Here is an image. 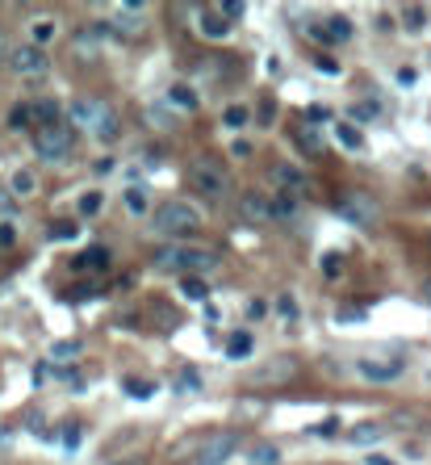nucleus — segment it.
I'll return each mask as SVG.
<instances>
[{"mask_svg":"<svg viewBox=\"0 0 431 465\" xmlns=\"http://www.w3.org/2000/svg\"><path fill=\"white\" fill-rule=\"evenodd\" d=\"M268 210H272V218H277V222H293V218L302 214V201H298L293 193H277V197L268 201Z\"/></svg>","mask_w":431,"mask_h":465,"instance_id":"dca6fc26","label":"nucleus"},{"mask_svg":"<svg viewBox=\"0 0 431 465\" xmlns=\"http://www.w3.org/2000/svg\"><path fill=\"white\" fill-rule=\"evenodd\" d=\"M80 441H84L80 424H63V449H67V453H75V449H80Z\"/></svg>","mask_w":431,"mask_h":465,"instance_id":"4c0bfd02","label":"nucleus"},{"mask_svg":"<svg viewBox=\"0 0 431 465\" xmlns=\"http://www.w3.org/2000/svg\"><path fill=\"white\" fill-rule=\"evenodd\" d=\"M0 59H4V34H0Z\"/></svg>","mask_w":431,"mask_h":465,"instance_id":"603ef678","label":"nucleus"},{"mask_svg":"<svg viewBox=\"0 0 431 465\" xmlns=\"http://www.w3.org/2000/svg\"><path fill=\"white\" fill-rule=\"evenodd\" d=\"M122 390H126L130 399H151V394H155V386L143 382V378H122Z\"/></svg>","mask_w":431,"mask_h":465,"instance_id":"7c9ffc66","label":"nucleus"},{"mask_svg":"<svg viewBox=\"0 0 431 465\" xmlns=\"http://www.w3.org/2000/svg\"><path fill=\"white\" fill-rule=\"evenodd\" d=\"M369 465H398V462H390V457H381V453H373V457H369Z\"/></svg>","mask_w":431,"mask_h":465,"instance_id":"8fccbe9b","label":"nucleus"},{"mask_svg":"<svg viewBox=\"0 0 431 465\" xmlns=\"http://www.w3.org/2000/svg\"><path fill=\"white\" fill-rule=\"evenodd\" d=\"M147 206H151V201H147V189H143V185H130V189H126V210H130V214H147Z\"/></svg>","mask_w":431,"mask_h":465,"instance_id":"bb28decb","label":"nucleus"},{"mask_svg":"<svg viewBox=\"0 0 431 465\" xmlns=\"http://www.w3.org/2000/svg\"><path fill=\"white\" fill-rule=\"evenodd\" d=\"M402 369H407V361H402V357H360V361H356V373H360L365 382H373V386L398 382V378H402Z\"/></svg>","mask_w":431,"mask_h":465,"instance_id":"423d86ee","label":"nucleus"},{"mask_svg":"<svg viewBox=\"0 0 431 465\" xmlns=\"http://www.w3.org/2000/svg\"><path fill=\"white\" fill-rule=\"evenodd\" d=\"M67 117H71V126H80V130H88V134H96V138H105V143L117 138V117H113V109H109L105 101L80 96V101H71Z\"/></svg>","mask_w":431,"mask_h":465,"instance_id":"f03ea898","label":"nucleus"},{"mask_svg":"<svg viewBox=\"0 0 431 465\" xmlns=\"http://www.w3.org/2000/svg\"><path fill=\"white\" fill-rule=\"evenodd\" d=\"M218 13H222L226 21H235V17H243V4H239V0H226V4H218Z\"/></svg>","mask_w":431,"mask_h":465,"instance_id":"79ce46f5","label":"nucleus"},{"mask_svg":"<svg viewBox=\"0 0 431 465\" xmlns=\"http://www.w3.org/2000/svg\"><path fill=\"white\" fill-rule=\"evenodd\" d=\"M8 67L17 71V76H25V80H38V76H46L50 71V59H46V50H38V46H17L13 55H8Z\"/></svg>","mask_w":431,"mask_h":465,"instance_id":"1a4fd4ad","label":"nucleus"},{"mask_svg":"<svg viewBox=\"0 0 431 465\" xmlns=\"http://www.w3.org/2000/svg\"><path fill=\"white\" fill-rule=\"evenodd\" d=\"M377 113V105H352V117L356 122H365V117H373Z\"/></svg>","mask_w":431,"mask_h":465,"instance_id":"49530a36","label":"nucleus"},{"mask_svg":"<svg viewBox=\"0 0 431 465\" xmlns=\"http://www.w3.org/2000/svg\"><path fill=\"white\" fill-rule=\"evenodd\" d=\"M323 29H327L331 42H348V38H352V21H348V17H331Z\"/></svg>","mask_w":431,"mask_h":465,"instance_id":"a878e982","label":"nucleus"},{"mask_svg":"<svg viewBox=\"0 0 431 465\" xmlns=\"http://www.w3.org/2000/svg\"><path fill=\"white\" fill-rule=\"evenodd\" d=\"M71 269H75V273H105V269H109V248H88V252H80V256L71 260Z\"/></svg>","mask_w":431,"mask_h":465,"instance_id":"2eb2a0df","label":"nucleus"},{"mask_svg":"<svg viewBox=\"0 0 431 465\" xmlns=\"http://www.w3.org/2000/svg\"><path fill=\"white\" fill-rule=\"evenodd\" d=\"M381 436H386V424H373V420H369V424H356V428L348 432V445H356V449H369V445H377Z\"/></svg>","mask_w":431,"mask_h":465,"instance_id":"f3484780","label":"nucleus"},{"mask_svg":"<svg viewBox=\"0 0 431 465\" xmlns=\"http://www.w3.org/2000/svg\"><path fill=\"white\" fill-rule=\"evenodd\" d=\"M293 369H298V365H293V361H285V357H281V361H277V365H268V369H260V373H256V378H260V382H277V378H289V373H293Z\"/></svg>","mask_w":431,"mask_h":465,"instance_id":"c756f323","label":"nucleus"},{"mask_svg":"<svg viewBox=\"0 0 431 465\" xmlns=\"http://www.w3.org/2000/svg\"><path fill=\"white\" fill-rule=\"evenodd\" d=\"M256 122H260V126H272V122H277V101H272V96H264V101H260Z\"/></svg>","mask_w":431,"mask_h":465,"instance_id":"72a5a7b5","label":"nucleus"},{"mask_svg":"<svg viewBox=\"0 0 431 465\" xmlns=\"http://www.w3.org/2000/svg\"><path fill=\"white\" fill-rule=\"evenodd\" d=\"M306 34H310V38H314V42H323V46H327V42H331V38H327V29H323V25H310V29H306Z\"/></svg>","mask_w":431,"mask_h":465,"instance_id":"de8ad7c7","label":"nucleus"},{"mask_svg":"<svg viewBox=\"0 0 431 465\" xmlns=\"http://www.w3.org/2000/svg\"><path fill=\"white\" fill-rule=\"evenodd\" d=\"M197 386H201V378H197L193 369H184V373L176 378V394H189V390H197Z\"/></svg>","mask_w":431,"mask_h":465,"instance_id":"ea45409f","label":"nucleus"},{"mask_svg":"<svg viewBox=\"0 0 431 465\" xmlns=\"http://www.w3.org/2000/svg\"><path fill=\"white\" fill-rule=\"evenodd\" d=\"M101 34H105V21H96L92 29H80L75 34V42H71V50H75V59H96V50H101Z\"/></svg>","mask_w":431,"mask_h":465,"instance_id":"4468645a","label":"nucleus"},{"mask_svg":"<svg viewBox=\"0 0 431 465\" xmlns=\"http://www.w3.org/2000/svg\"><path fill=\"white\" fill-rule=\"evenodd\" d=\"M8 193H13V197H34V193H38V176H34L29 168H17L13 180H8Z\"/></svg>","mask_w":431,"mask_h":465,"instance_id":"aec40b11","label":"nucleus"},{"mask_svg":"<svg viewBox=\"0 0 431 465\" xmlns=\"http://www.w3.org/2000/svg\"><path fill=\"white\" fill-rule=\"evenodd\" d=\"M247 117H251V113H247V109H243V105H231V109H226V113H222V122H226V126H231V130H239V126H247Z\"/></svg>","mask_w":431,"mask_h":465,"instance_id":"f704fd0d","label":"nucleus"},{"mask_svg":"<svg viewBox=\"0 0 431 465\" xmlns=\"http://www.w3.org/2000/svg\"><path fill=\"white\" fill-rule=\"evenodd\" d=\"M402 21H407V29H423L428 25V8L423 4H402Z\"/></svg>","mask_w":431,"mask_h":465,"instance_id":"c85d7f7f","label":"nucleus"},{"mask_svg":"<svg viewBox=\"0 0 431 465\" xmlns=\"http://www.w3.org/2000/svg\"><path fill=\"white\" fill-rule=\"evenodd\" d=\"M80 214H84V218H92V214H101V193H96V189H88V193L80 197Z\"/></svg>","mask_w":431,"mask_h":465,"instance_id":"c9c22d12","label":"nucleus"},{"mask_svg":"<svg viewBox=\"0 0 431 465\" xmlns=\"http://www.w3.org/2000/svg\"><path fill=\"white\" fill-rule=\"evenodd\" d=\"M239 214H243V222H251V227L272 222V210H268V197H264V193H243V197H239Z\"/></svg>","mask_w":431,"mask_h":465,"instance_id":"ddd939ff","label":"nucleus"},{"mask_svg":"<svg viewBox=\"0 0 431 465\" xmlns=\"http://www.w3.org/2000/svg\"><path fill=\"white\" fill-rule=\"evenodd\" d=\"M184 180H189L201 197H210V201H222V197H226V189H231V176H226L222 159H214V155H197V159L189 164Z\"/></svg>","mask_w":431,"mask_h":465,"instance_id":"7ed1b4c3","label":"nucleus"},{"mask_svg":"<svg viewBox=\"0 0 431 465\" xmlns=\"http://www.w3.org/2000/svg\"><path fill=\"white\" fill-rule=\"evenodd\" d=\"M71 147H75V130H71L67 122H54V126H38V130H34V151H38V159H46V164H63V159L71 155Z\"/></svg>","mask_w":431,"mask_h":465,"instance_id":"39448f33","label":"nucleus"},{"mask_svg":"<svg viewBox=\"0 0 431 465\" xmlns=\"http://www.w3.org/2000/svg\"><path fill=\"white\" fill-rule=\"evenodd\" d=\"M34 122H38V126L63 122V117H59V105H54V101H34Z\"/></svg>","mask_w":431,"mask_h":465,"instance_id":"b1692460","label":"nucleus"},{"mask_svg":"<svg viewBox=\"0 0 431 465\" xmlns=\"http://www.w3.org/2000/svg\"><path fill=\"white\" fill-rule=\"evenodd\" d=\"M419 294H423V302H431V281H423V289H419Z\"/></svg>","mask_w":431,"mask_h":465,"instance_id":"3c124183","label":"nucleus"},{"mask_svg":"<svg viewBox=\"0 0 431 465\" xmlns=\"http://www.w3.org/2000/svg\"><path fill=\"white\" fill-rule=\"evenodd\" d=\"M247 465H281V449L277 445H251Z\"/></svg>","mask_w":431,"mask_h":465,"instance_id":"5701e85b","label":"nucleus"},{"mask_svg":"<svg viewBox=\"0 0 431 465\" xmlns=\"http://www.w3.org/2000/svg\"><path fill=\"white\" fill-rule=\"evenodd\" d=\"M335 134H339V143H344L348 151H360V147H365V138H360V130H352L348 122H339V126H335Z\"/></svg>","mask_w":431,"mask_h":465,"instance_id":"2f4dec72","label":"nucleus"},{"mask_svg":"<svg viewBox=\"0 0 431 465\" xmlns=\"http://www.w3.org/2000/svg\"><path fill=\"white\" fill-rule=\"evenodd\" d=\"M218 264V252L214 248H189V243H176V248H159L155 252V269L159 273H184V277H197L205 269Z\"/></svg>","mask_w":431,"mask_h":465,"instance_id":"f257e3e1","label":"nucleus"},{"mask_svg":"<svg viewBox=\"0 0 431 465\" xmlns=\"http://www.w3.org/2000/svg\"><path fill=\"white\" fill-rule=\"evenodd\" d=\"M335 210H339L348 222H356V227H377V214H381L369 193H344V197L335 201Z\"/></svg>","mask_w":431,"mask_h":465,"instance_id":"0eeeda50","label":"nucleus"},{"mask_svg":"<svg viewBox=\"0 0 431 465\" xmlns=\"http://www.w3.org/2000/svg\"><path fill=\"white\" fill-rule=\"evenodd\" d=\"M226 352H231L235 361H243V357L251 352V336H247V331H235V336H231V344H226Z\"/></svg>","mask_w":431,"mask_h":465,"instance_id":"473e14b6","label":"nucleus"},{"mask_svg":"<svg viewBox=\"0 0 431 465\" xmlns=\"http://www.w3.org/2000/svg\"><path fill=\"white\" fill-rule=\"evenodd\" d=\"M180 294H184L189 302H205V298H210V289H205L201 277H184V281H180Z\"/></svg>","mask_w":431,"mask_h":465,"instance_id":"cd10ccee","label":"nucleus"},{"mask_svg":"<svg viewBox=\"0 0 431 465\" xmlns=\"http://www.w3.org/2000/svg\"><path fill=\"white\" fill-rule=\"evenodd\" d=\"M272 180L281 185V193H310V176L298 168V164H272Z\"/></svg>","mask_w":431,"mask_h":465,"instance_id":"f8f14e48","label":"nucleus"},{"mask_svg":"<svg viewBox=\"0 0 431 465\" xmlns=\"http://www.w3.org/2000/svg\"><path fill=\"white\" fill-rule=\"evenodd\" d=\"M17 243V227L13 222H0V248H13Z\"/></svg>","mask_w":431,"mask_h":465,"instance_id":"c03bdc74","label":"nucleus"},{"mask_svg":"<svg viewBox=\"0 0 431 465\" xmlns=\"http://www.w3.org/2000/svg\"><path fill=\"white\" fill-rule=\"evenodd\" d=\"M54 21L50 17H38V21H29V46H38V50H46V42L54 38Z\"/></svg>","mask_w":431,"mask_h":465,"instance_id":"412c9836","label":"nucleus"},{"mask_svg":"<svg viewBox=\"0 0 431 465\" xmlns=\"http://www.w3.org/2000/svg\"><path fill=\"white\" fill-rule=\"evenodd\" d=\"M151 227H155V235H189L201 227V210L189 201H163V206H155Z\"/></svg>","mask_w":431,"mask_h":465,"instance_id":"20e7f679","label":"nucleus"},{"mask_svg":"<svg viewBox=\"0 0 431 465\" xmlns=\"http://www.w3.org/2000/svg\"><path fill=\"white\" fill-rule=\"evenodd\" d=\"M80 352H84L80 340H59V344H50V361H75Z\"/></svg>","mask_w":431,"mask_h":465,"instance_id":"393cba45","label":"nucleus"},{"mask_svg":"<svg viewBox=\"0 0 431 465\" xmlns=\"http://www.w3.org/2000/svg\"><path fill=\"white\" fill-rule=\"evenodd\" d=\"M46 235H50V239H59V243H63V239H75V235H80V227H75V222H54V227H50V231H46Z\"/></svg>","mask_w":431,"mask_h":465,"instance_id":"58836bf2","label":"nucleus"},{"mask_svg":"<svg viewBox=\"0 0 431 465\" xmlns=\"http://www.w3.org/2000/svg\"><path fill=\"white\" fill-rule=\"evenodd\" d=\"M197 34L210 42H222L231 34V21L218 13V4H197Z\"/></svg>","mask_w":431,"mask_h":465,"instance_id":"9d476101","label":"nucleus"},{"mask_svg":"<svg viewBox=\"0 0 431 465\" xmlns=\"http://www.w3.org/2000/svg\"><path fill=\"white\" fill-rule=\"evenodd\" d=\"M323 273H327V277H339V273H344V269H339V256H335V252H327V256H323Z\"/></svg>","mask_w":431,"mask_h":465,"instance_id":"37998d69","label":"nucleus"},{"mask_svg":"<svg viewBox=\"0 0 431 465\" xmlns=\"http://www.w3.org/2000/svg\"><path fill=\"white\" fill-rule=\"evenodd\" d=\"M8 130H38L34 105H13V109H8Z\"/></svg>","mask_w":431,"mask_h":465,"instance_id":"4be33fe9","label":"nucleus"},{"mask_svg":"<svg viewBox=\"0 0 431 465\" xmlns=\"http://www.w3.org/2000/svg\"><path fill=\"white\" fill-rule=\"evenodd\" d=\"M143 17H147V4H138V0H122L117 8H113V25H117V34H143Z\"/></svg>","mask_w":431,"mask_h":465,"instance_id":"9b49d317","label":"nucleus"},{"mask_svg":"<svg viewBox=\"0 0 431 465\" xmlns=\"http://www.w3.org/2000/svg\"><path fill=\"white\" fill-rule=\"evenodd\" d=\"M235 453H239V432H218V436H210L197 449V462L193 465H226Z\"/></svg>","mask_w":431,"mask_h":465,"instance_id":"6e6552de","label":"nucleus"},{"mask_svg":"<svg viewBox=\"0 0 431 465\" xmlns=\"http://www.w3.org/2000/svg\"><path fill=\"white\" fill-rule=\"evenodd\" d=\"M314 67H319L323 76H339V63H335V59H323V55H319V59H314Z\"/></svg>","mask_w":431,"mask_h":465,"instance_id":"a18cd8bd","label":"nucleus"},{"mask_svg":"<svg viewBox=\"0 0 431 465\" xmlns=\"http://www.w3.org/2000/svg\"><path fill=\"white\" fill-rule=\"evenodd\" d=\"M168 101H172L176 109H189V113H193V109L201 105V96H197V88H193V84H184V80L168 88Z\"/></svg>","mask_w":431,"mask_h":465,"instance_id":"a211bd4d","label":"nucleus"},{"mask_svg":"<svg viewBox=\"0 0 431 465\" xmlns=\"http://www.w3.org/2000/svg\"><path fill=\"white\" fill-rule=\"evenodd\" d=\"M293 143H298L306 155H323V134H319V126H298V130H293Z\"/></svg>","mask_w":431,"mask_h":465,"instance_id":"6ab92c4d","label":"nucleus"},{"mask_svg":"<svg viewBox=\"0 0 431 465\" xmlns=\"http://www.w3.org/2000/svg\"><path fill=\"white\" fill-rule=\"evenodd\" d=\"M264 310H268V306H264V302H260V298H256V302H247V319H260V315H264Z\"/></svg>","mask_w":431,"mask_h":465,"instance_id":"09e8293b","label":"nucleus"},{"mask_svg":"<svg viewBox=\"0 0 431 465\" xmlns=\"http://www.w3.org/2000/svg\"><path fill=\"white\" fill-rule=\"evenodd\" d=\"M335 432H339V420H335V415H327L323 424H314V428H310V436H319V441H331Z\"/></svg>","mask_w":431,"mask_h":465,"instance_id":"e433bc0d","label":"nucleus"},{"mask_svg":"<svg viewBox=\"0 0 431 465\" xmlns=\"http://www.w3.org/2000/svg\"><path fill=\"white\" fill-rule=\"evenodd\" d=\"M277 315H281V319H298V302H293L289 294H281V298H277Z\"/></svg>","mask_w":431,"mask_h":465,"instance_id":"a19ab883","label":"nucleus"}]
</instances>
